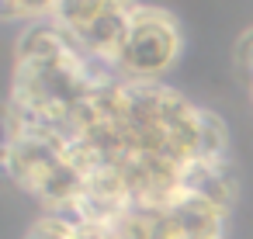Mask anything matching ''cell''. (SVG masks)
Returning a JSON list of instances; mask_svg holds the SVG:
<instances>
[{"label": "cell", "mask_w": 253, "mask_h": 239, "mask_svg": "<svg viewBox=\"0 0 253 239\" xmlns=\"http://www.w3.org/2000/svg\"><path fill=\"white\" fill-rule=\"evenodd\" d=\"M180 45H184V39H180L177 18L163 7L139 4L115 66L125 80L160 83V77H167L173 70V63L180 59Z\"/></svg>", "instance_id": "6da1fadb"}, {"label": "cell", "mask_w": 253, "mask_h": 239, "mask_svg": "<svg viewBox=\"0 0 253 239\" xmlns=\"http://www.w3.org/2000/svg\"><path fill=\"white\" fill-rule=\"evenodd\" d=\"M56 0H0V21H21L25 28L52 18Z\"/></svg>", "instance_id": "7a4b0ae2"}, {"label": "cell", "mask_w": 253, "mask_h": 239, "mask_svg": "<svg viewBox=\"0 0 253 239\" xmlns=\"http://www.w3.org/2000/svg\"><path fill=\"white\" fill-rule=\"evenodd\" d=\"M236 70H239V77L246 80V87L253 83V28L239 39V45H236Z\"/></svg>", "instance_id": "3957f363"}]
</instances>
